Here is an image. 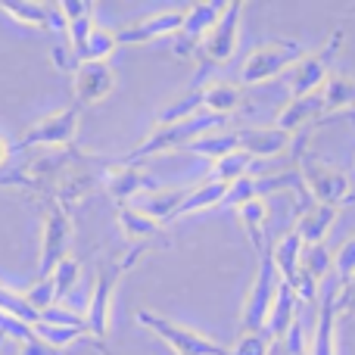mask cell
<instances>
[{"label": "cell", "instance_id": "obj_1", "mask_svg": "<svg viewBox=\"0 0 355 355\" xmlns=\"http://www.w3.org/2000/svg\"><path fill=\"white\" fill-rule=\"evenodd\" d=\"M153 250V243H137L125 252L122 259H103L97 265V281H94V293H91V306H87L85 324L87 334H91L97 343H103L106 334H110V318H112V296H116V287L125 275H128L131 265H137L147 252Z\"/></svg>", "mask_w": 355, "mask_h": 355}, {"label": "cell", "instance_id": "obj_2", "mask_svg": "<svg viewBox=\"0 0 355 355\" xmlns=\"http://www.w3.org/2000/svg\"><path fill=\"white\" fill-rule=\"evenodd\" d=\"M225 125H227V119L215 116V112H196V116H187L172 125H153V131L131 153H125L119 159V166H135V162L153 159V156L168 153V150H184L190 141H196L202 135H212V131H221Z\"/></svg>", "mask_w": 355, "mask_h": 355}, {"label": "cell", "instance_id": "obj_3", "mask_svg": "<svg viewBox=\"0 0 355 355\" xmlns=\"http://www.w3.org/2000/svg\"><path fill=\"white\" fill-rule=\"evenodd\" d=\"M306 56V47L300 41H268L256 47L240 66V87H252L262 81L277 78L281 72L293 69Z\"/></svg>", "mask_w": 355, "mask_h": 355}, {"label": "cell", "instance_id": "obj_4", "mask_svg": "<svg viewBox=\"0 0 355 355\" xmlns=\"http://www.w3.org/2000/svg\"><path fill=\"white\" fill-rule=\"evenodd\" d=\"M246 3L243 0H231V3H225V10H221L218 22L209 28L206 41H202L200 53H196V60H200V81L209 75V69L215 66H225L227 60L234 56V50H237V35H240V16H243Z\"/></svg>", "mask_w": 355, "mask_h": 355}, {"label": "cell", "instance_id": "obj_5", "mask_svg": "<svg viewBox=\"0 0 355 355\" xmlns=\"http://www.w3.org/2000/svg\"><path fill=\"white\" fill-rule=\"evenodd\" d=\"M300 181H302V187H306V196L315 200L318 206L340 209V206H349L355 200L349 178L343 172H337V168L324 166V162L315 159V156L300 162Z\"/></svg>", "mask_w": 355, "mask_h": 355}, {"label": "cell", "instance_id": "obj_6", "mask_svg": "<svg viewBox=\"0 0 355 355\" xmlns=\"http://www.w3.org/2000/svg\"><path fill=\"white\" fill-rule=\"evenodd\" d=\"M135 321L144 324L147 331H153L162 343L172 346L175 355H231L227 346L215 343V340L202 337V334L190 331V327L178 324V321H172V318H162V315L150 312V309H137Z\"/></svg>", "mask_w": 355, "mask_h": 355}, {"label": "cell", "instance_id": "obj_7", "mask_svg": "<svg viewBox=\"0 0 355 355\" xmlns=\"http://www.w3.org/2000/svg\"><path fill=\"white\" fill-rule=\"evenodd\" d=\"M340 47H343V31H334L327 37V44L312 56H302L293 69L287 72V91H290V100H300V97H309V94H318L321 85L331 78L334 72V60H337Z\"/></svg>", "mask_w": 355, "mask_h": 355}, {"label": "cell", "instance_id": "obj_8", "mask_svg": "<svg viewBox=\"0 0 355 355\" xmlns=\"http://www.w3.org/2000/svg\"><path fill=\"white\" fill-rule=\"evenodd\" d=\"M277 284H281V277H277V268L271 262V246H265V252L259 256L256 281H252L250 293L243 300V309H240V334H252L265 327L271 302H275V293H277Z\"/></svg>", "mask_w": 355, "mask_h": 355}, {"label": "cell", "instance_id": "obj_9", "mask_svg": "<svg viewBox=\"0 0 355 355\" xmlns=\"http://www.w3.org/2000/svg\"><path fill=\"white\" fill-rule=\"evenodd\" d=\"M69 243H72V215L66 206L50 200L47 215H44V231H41V262H37V281L50 277V271L69 256Z\"/></svg>", "mask_w": 355, "mask_h": 355}, {"label": "cell", "instance_id": "obj_10", "mask_svg": "<svg viewBox=\"0 0 355 355\" xmlns=\"http://www.w3.org/2000/svg\"><path fill=\"white\" fill-rule=\"evenodd\" d=\"M78 125H81V110L78 106H69V110H60L53 116H44L41 122H35L28 131L22 135L19 147L31 150V147H56V150H66L72 147L75 135H78Z\"/></svg>", "mask_w": 355, "mask_h": 355}, {"label": "cell", "instance_id": "obj_11", "mask_svg": "<svg viewBox=\"0 0 355 355\" xmlns=\"http://www.w3.org/2000/svg\"><path fill=\"white\" fill-rule=\"evenodd\" d=\"M221 10H225V3L221 0H212V3H190L187 10H184V25L181 31H178V41H175V53L178 56H193L200 53L202 41H206L209 28H212L215 22H218Z\"/></svg>", "mask_w": 355, "mask_h": 355}, {"label": "cell", "instance_id": "obj_12", "mask_svg": "<svg viewBox=\"0 0 355 355\" xmlns=\"http://www.w3.org/2000/svg\"><path fill=\"white\" fill-rule=\"evenodd\" d=\"M75 106H97L116 91V72L110 62H81L72 72Z\"/></svg>", "mask_w": 355, "mask_h": 355}, {"label": "cell", "instance_id": "obj_13", "mask_svg": "<svg viewBox=\"0 0 355 355\" xmlns=\"http://www.w3.org/2000/svg\"><path fill=\"white\" fill-rule=\"evenodd\" d=\"M184 25V10H162L153 16L141 19V22H131L125 28L116 31V44H150L159 41L166 35H178Z\"/></svg>", "mask_w": 355, "mask_h": 355}, {"label": "cell", "instance_id": "obj_14", "mask_svg": "<svg viewBox=\"0 0 355 355\" xmlns=\"http://www.w3.org/2000/svg\"><path fill=\"white\" fill-rule=\"evenodd\" d=\"M112 166H119V162H112ZM103 184H106V193H110L119 206H125V202H131V200H137V196L150 193V190H159L162 187L156 178H150L147 172H141L137 166L112 168V172L106 175Z\"/></svg>", "mask_w": 355, "mask_h": 355}, {"label": "cell", "instance_id": "obj_15", "mask_svg": "<svg viewBox=\"0 0 355 355\" xmlns=\"http://www.w3.org/2000/svg\"><path fill=\"white\" fill-rule=\"evenodd\" d=\"M237 144L250 159H275L293 144V135L281 128H237Z\"/></svg>", "mask_w": 355, "mask_h": 355}, {"label": "cell", "instance_id": "obj_16", "mask_svg": "<svg viewBox=\"0 0 355 355\" xmlns=\"http://www.w3.org/2000/svg\"><path fill=\"white\" fill-rule=\"evenodd\" d=\"M0 10L10 19L22 25H31V28L41 31H66V22H62L60 10L56 6H44V3H22V0H0Z\"/></svg>", "mask_w": 355, "mask_h": 355}, {"label": "cell", "instance_id": "obj_17", "mask_svg": "<svg viewBox=\"0 0 355 355\" xmlns=\"http://www.w3.org/2000/svg\"><path fill=\"white\" fill-rule=\"evenodd\" d=\"M190 187H159V190H150V193L137 196L135 202H128V206H135L137 212H144L147 218L159 221V225H166V221L175 218L178 206L184 202V196H187Z\"/></svg>", "mask_w": 355, "mask_h": 355}, {"label": "cell", "instance_id": "obj_18", "mask_svg": "<svg viewBox=\"0 0 355 355\" xmlns=\"http://www.w3.org/2000/svg\"><path fill=\"white\" fill-rule=\"evenodd\" d=\"M202 97V112H215V116H231L234 110L243 106V87L227 85V81H206L196 87Z\"/></svg>", "mask_w": 355, "mask_h": 355}, {"label": "cell", "instance_id": "obj_19", "mask_svg": "<svg viewBox=\"0 0 355 355\" xmlns=\"http://www.w3.org/2000/svg\"><path fill=\"white\" fill-rule=\"evenodd\" d=\"M334 218H337V209L318 206V202H309V206L302 209V215H300V221H296L293 231L300 234V240L306 246L324 243V237H327V231H331Z\"/></svg>", "mask_w": 355, "mask_h": 355}, {"label": "cell", "instance_id": "obj_20", "mask_svg": "<svg viewBox=\"0 0 355 355\" xmlns=\"http://www.w3.org/2000/svg\"><path fill=\"white\" fill-rule=\"evenodd\" d=\"M296 293L290 284H277V293H275V302H271V312H268V321H265V331L268 337L275 340H284V334L290 331V324L296 321Z\"/></svg>", "mask_w": 355, "mask_h": 355}, {"label": "cell", "instance_id": "obj_21", "mask_svg": "<svg viewBox=\"0 0 355 355\" xmlns=\"http://www.w3.org/2000/svg\"><path fill=\"white\" fill-rule=\"evenodd\" d=\"M324 116V103H321V94H309V97H300V100H290L287 106L281 110L277 116L275 128L287 131V135H296L306 122H315V119Z\"/></svg>", "mask_w": 355, "mask_h": 355}, {"label": "cell", "instance_id": "obj_22", "mask_svg": "<svg viewBox=\"0 0 355 355\" xmlns=\"http://www.w3.org/2000/svg\"><path fill=\"white\" fill-rule=\"evenodd\" d=\"M119 227L131 243H150V240H166V225L147 218L144 212H137L135 206H119Z\"/></svg>", "mask_w": 355, "mask_h": 355}, {"label": "cell", "instance_id": "obj_23", "mask_svg": "<svg viewBox=\"0 0 355 355\" xmlns=\"http://www.w3.org/2000/svg\"><path fill=\"white\" fill-rule=\"evenodd\" d=\"M334 296H337V284L331 290H324L318 309V324H315V346L309 355H337L334 340H337V315H334Z\"/></svg>", "mask_w": 355, "mask_h": 355}, {"label": "cell", "instance_id": "obj_24", "mask_svg": "<svg viewBox=\"0 0 355 355\" xmlns=\"http://www.w3.org/2000/svg\"><path fill=\"white\" fill-rule=\"evenodd\" d=\"M302 250L306 243L300 240V234L290 231L277 240V246H271V262L277 268V277L284 284H293L296 281V271H300V262H302Z\"/></svg>", "mask_w": 355, "mask_h": 355}, {"label": "cell", "instance_id": "obj_25", "mask_svg": "<svg viewBox=\"0 0 355 355\" xmlns=\"http://www.w3.org/2000/svg\"><path fill=\"white\" fill-rule=\"evenodd\" d=\"M321 103L324 112H355V81L349 75L331 72V78L321 85Z\"/></svg>", "mask_w": 355, "mask_h": 355}, {"label": "cell", "instance_id": "obj_26", "mask_svg": "<svg viewBox=\"0 0 355 355\" xmlns=\"http://www.w3.org/2000/svg\"><path fill=\"white\" fill-rule=\"evenodd\" d=\"M225 193H227V184L221 181H200L193 184V187L187 190V196H184V202L178 206L175 218H181V215H190V212H200V209H212V206H221L225 202Z\"/></svg>", "mask_w": 355, "mask_h": 355}, {"label": "cell", "instance_id": "obj_27", "mask_svg": "<svg viewBox=\"0 0 355 355\" xmlns=\"http://www.w3.org/2000/svg\"><path fill=\"white\" fill-rule=\"evenodd\" d=\"M237 218L243 221L246 234H250V243L252 250H256V256H262L265 246H268V240H265V221H268V206H265L262 196H256V200L243 202V206L237 209Z\"/></svg>", "mask_w": 355, "mask_h": 355}, {"label": "cell", "instance_id": "obj_28", "mask_svg": "<svg viewBox=\"0 0 355 355\" xmlns=\"http://www.w3.org/2000/svg\"><path fill=\"white\" fill-rule=\"evenodd\" d=\"M184 150L196 153V156H206L209 162H215V159H221V156L240 150L237 131H212V135H202V137H196V141H190Z\"/></svg>", "mask_w": 355, "mask_h": 355}, {"label": "cell", "instance_id": "obj_29", "mask_svg": "<svg viewBox=\"0 0 355 355\" xmlns=\"http://www.w3.org/2000/svg\"><path fill=\"white\" fill-rule=\"evenodd\" d=\"M116 31H106L100 28V25H94V31L87 35L85 47L78 50V56H75V66H81V62H106L112 53H116Z\"/></svg>", "mask_w": 355, "mask_h": 355}, {"label": "cell", "instance_id": "obj_30", "mask_svg": "<svg viewBox=\"0 0 355 355\" xmlns=\"http://www.w3.org/2000/svg\"><path fill=\"white\" fill-rule=\"evenodd\" d=\"M252 168V159L243 153V150H234V153L221 156V159L212 162V168H209V181H221V184H234L237 178L250 175Z\"/></svg>", "mask_w": 355, "mask_h": 355}, {"label": "cell", "instance_id": "obj_31", "mask_svg": "<svg viewBox=\"0 0 355 355\" xmlns=\"http://www.w3.org/2000/svg\"><path fill=\"white\" fill-rule=\"evenodd\" d=\"M78 275H81V265L75 262V259H62L60 265H56L53 271H50V284H53V302L66 300L69 293H72V287L78 284Z\"/></svg>", "mask_w": 355, "mask_h": 355}, {"label": "cell", "instance_id": "obj_32", "mask_svg": "<svg viewBox=\"0 0 355 355\" xmlns=\"http://www.w3.org/2000/svg\"><path fill=\"white\" fill-rule=\"evenodd\" d=\"M0 312L12 315V318H19V321H25L28 327H35V324H37V318H41V315H37L35 309H31L28 302H25V296H19L16 290L3 287V284H0Z\"/></svg>", "mask_w": 355, "mask_h": 355}, {"label": "cell", "instance_id": "obj_33", "mask_svg": "<svg viewBox=\"0 0 355 355\" xmlns=\"http://www.w3.org/2000/svg\"><path fill=\"white\" fill-rule=\"evenodd\" d=\"M35 331V337L41 340L44 346H50V349H60V346L72 343V340H81L87 337L85 331H78V327H53V324H35L31 327Z\"/></svg>", "mask_w": 355, "mask_h": 355}, {"label": "cell", "instance_id": "obj_34", "mask_svg": "<svg viewBox=\"0 0 355 355\" xmlns=\"http://www.w3.org/2000/svg\"><path fill=\"white\" fill-rule=\"evenodd\" d=\"M271 346H275V340L268 337V331H252V334H240L237 337V346L234 349H227L231 355H268Z\"/></svg>", "mask_w": 355, "mask_h": 355}, {"label": "cell", "instance_id": "obj_35", "mask_svg": "<svg viewBox=\"0 0 355 355\" xmlns=\"http://www.w3.org/2000/svg\"><path fill=\"white\" fill-rule=\"evenodd\" d=\"M256 178L252 175H243V178H237L234 184H227V193H225V202L221 206H227V209H240L243 202H250V200H256Z\"/></svg>", "mask_w": 355, "mask_h": 355}, {"label": "cell", "instance_id": "obj_36", "mask_svg": "<svg viewBox=\"0 0 355 355\" xmlns=\"http://www.w3.org/2000/svg\"><path fill=\"white\" fill-rule=\"evenodd\" d=\"M37 324H53V327H78V331H85V334H87V324H85V318H81V315L69 312V309H56V306L44 309V312H41V318H37Z\"/></svg>", "mask_w": 355, "mask_h": 355}, {"label": "cell", "instance_id": "obj_37", "mask_svg": "<svg viewBox=\"0 0 355 355\" xmlns=\"http://www.w3.org/2000/svg\"><path fill=\"white\" fill-rule=\"evenodd\" d=\"M25 302H28V306L35 309L37 315H41L44 309L56 306V302H53V284H50V277H44V281H37L31 290H25Z\"/></svg>", "mask_w": 355, "mask_h": 355}, {"label": "cell", "instance_id": "obj_38", "mask_svg": "<svg viewBox=\"0 0 355 355\" xmlns=\"http://www.w3.org/2000/svg\"><path fill=\"white\" fill-rule=\"evenodd\" d=\"M355 312V275L349 281L337 284V296H334V315H352Z\"/></svg>", "mask_w": 355, "mask_h": 355}, {"label": "cell", "instance_id": "obj_39", "mask_svg": "<svg viewBox=\"0 0 355 355\" xmlns=\"http://www.w3.org/2000/svg\"><path fill=\"white\" fill-rule=\"evenodd\" d=\"M352 275H355V237L346 240L343 250L337 252V284L349 281Z\"/></svg>", "mask_w": 355, "mask_h": 355}, {"label": "cell", "instance_id": "obj_40", "mask_svg": "<svg viewBox=\"0 0 355 355\" xmlns=\"http://www.w3.org/2000/svg\"><path fill=\"white\" fill-rule=\"evenodd\" d=\"M0 187H31L25 172H0Z\"/></svg>", "mask_w": 355, "mask_h": 355}, {"label": "cell", "instance_id": "obj_41", "mask_svg": "<svg viewBox=\"0 0 355 355\" xmlns=\"http://www.w3.org/2000/svg\"><path fill=\"white\" fill-rule=\"evenodd\" d=\"M22 355H62L60 349H50V346H44L41 340H31V343H25Z\"/></svg>", "mask_w": 355, "mask_h": 355}, {"label": "cell", "instance_id": "obj_42", "mask_svg": "<svg viewBox=\"0 0 355 355\" xmlns=\"http://www.w3.org/2000/svg\"><path fill=\"white\" fill-rule=\"evenodd\" d=\"M10 156H12V144L6 141V137H0V168H6Z\"/></svg>", "mask_w": 355, "mask_h": 355}, {"label": "cell", "instance_id": "obj_43", "mask_svg": "<svg viewBox=\"0 0 355 355\" xmlns=\"http://www.w3.org/2000/svg\"><path fill=\"white\" fill-rule=\"evenodd\" d=\"M94 346H97V352H100V355H112V352H110V349H106V346H103V343H97V340H94Z\"/></svg>", "mask_w": 355, "mask_h": 355}]
</instances>
